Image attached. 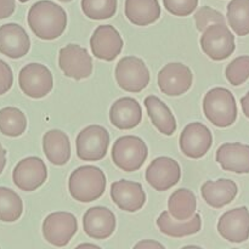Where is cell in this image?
Instances as JSON below:
<instances>
[{
    "instance_id": "obj_1",
    "label": "cell",
    "mask_w": 249,
    "mask_h": 249,
    "mask_svg": "<svg viewBox=\"0 0 249 249\" xmlns=\"http://www.w3.org/2000/svg\"><path fill=\"white\" fill-rule=\"evenodd\" d=\"M29 28L41 40H55L67 27V14L50 0H40L31 6L27 16Z\"/></svg>"
},
{
    "instance_id": "obj_2",
    "label": "cell",
    "mask_w": 249,
    "mask_h": 249,
    "mask_svg": "<svg viewBox=\"0 0 249 249\" xmlns=\"http://www.w3.org/2000/svg\"><path fill=\"white\" fill-rule=\"evenodd\" d=\"M106 189V175L95 165L77 168L68 180V190L73 199L80 203H90L104 195Z\"/></svg>"
},
{
    "instance_id": "obj_3",
    "label": "cell",
    "mask_w": 249,
    "mask_h": 249,
    "mask_svg": "<svg viewBox=\"0 0 249 249\" xmlns=\"http://www.w3.org/2000/svg\"><path fill=\"white\" fill-rule=\"evenodd\" d=\"M206 118L218 128L231 126L237 119V105L232 92L226 88H213L203 99Z\"/></svg>"
},
{
    "instance_id": "obj_4",
    "label": "cell",
    "mask_w": 249,
    "mask_h": 249,
    "mask_svg": "<svg viewBox=\"0 0 249 249\" xmlns=\"http://www.w3.org/2000/svg\"><path fill=\"white\" fill-rule=\"evenodd\" d=\"M148 157L147 145L142 139L124 135L117 139L112 147L113 163L123 172L131 173L140 169Z\"/></svg>"
},
{
    "instance_id": "obj_5",
    "label": "cell",
    "mask_w": 249,
    "mask_h": 249,
    "mask_svg": "<svg viewBox=\"0 0 249 249\" xmlns=\"http://www.w3.org/2000/svg\"><path fill=\"white\" fill-rule=\"evenodd\" d=\"M201 48L211 60L224 61L235 51V36L225 23L211 24L202 34Z\"/></svg>"
},
{
    "instance_id": "obj_6",
    "label": "cell",
    "mask_w": 249,
    "mask_h": 249,
    "mask_svg": "<svg viewBox=\"0 0 249 249\" xmlns=\"http://www.w3.org/2000/svg\"><path fill=\"white\" fill-rule=\"evenodd\" d=\"M109 146V134L104 126L89 125L77 136V156L85 162H97L106 156Z\"/></svg>"
},
{
    "instance_id": "obj_7",
    "label": "cell",
    "mask_w": 249,
    "mask_h": 249,
    "mask_svg": "<svg viewBox=\"0 0 249 249\" xmlns=\"http://www.w3.org/2000/svg\"><path fill=\"white\" fill-rule=\"evenodd\" d=\"M116 80L121 89L128 92H140L150 83V71L141 58L123 57L116 66Z\"/></svg>"
},
{
    "instance_id": "obj_8",
    "label": "cell",
    "mask_w": 249,
    "mask_h": 249,
    "mask_svg": "<svg viewBox=\"0 0 249 249\" xmlns=\"http://www.w3.org/2000/svg\"><path fill=\"white\" fill-rule=\"evenodd\" d=\"M58 66L66 77L74 80L89 78L92 73L91 56L87 49L78 44H68L61 49Z\"/></svg>"
},
{
    "instance_id": "obj_9",
    "label": "cell",
    "mask_w": 249,
    "mask_h": 249,
    "mask_svg": "<svg viewBox=\"0 0 249 249\" xmlns=\"http://www.w3.org/2000/svg\"><path fill=\"white\" fill-rule=\"evenodd\" d=\"M78 231L77 218L68 212L49 214L43 223V236L50 245L65 247Z\"/></svg>"
},
{
    "instance_id": "obj_10",
    "label": "cell",
    "mask_w": 249,
    "mask_h": 249,
    "mask_svg": "<svg viewBox=\"0 0 249 249\" xmlns=\"http://www.w3.org/2000/svg\"><path fill=\"white\" fill-rule=\"evenodd\" d=\"M18 84L23 94L28 97L43 99L53 90V74L41 63H29L19 72Z\"/></svg>"
},
{
    "instance_id": "obj_11",
    "label": "cell",
    "mask_w": 249,
    "mask_h": 249,
    "mask_svg": "<svg viewBox=\"0 0 249 249\" xmlns=\"http://www.w3.org/2000/svg\"><path fill=\"white\" fill-rule=\"evenodd\" d=\"M158 87L167 96H181L190 90L194 74L189 66L180 62L165 65L158 73Z\"/></svg>"
},
{
    "instance_id": "obj_12",
    "label": "cell",
    "mask_w": 249,
    "mask_h": 249,
    "mask_svg": "<svg viewBox=\"0 0 249 249\" xmlns=\"http://www.w3.org/2000/svg\"><path fill=\"white\" fill-rule=\"evenodd\" d=\"M48 179V169L41 158L31 156L17 163L12 172V181L17 189L26 192L36 191Z\"/></svg>"
},
{
    "instance_id": "obj_13",
    "label": "cell",
    "mask_w": 249,
    "mask_h": 249,
    "mask_svg": "<svg viewBox=\"0 0 249 249\" xmlns=\"http://www.w3.org/2000/svg\"><path fill=\"white\" fill-rule=\"evenodd\" d=\"M181 179L179 163L170 157H157L146 169V181L156 191H167Z\"/></svg>"
},
{
    "instance_id": "obj_14",
    "label": "cell",
    "mask_w": 249,
    "mask_h": 249,
    "mask_svg": "<svg viewBox=\"0 0 249 249\" xmlns=\"http://www.w3.org/2000/svg\"><path fill=\"white\" fill-rule=\"evenodd\" d=\"M213 143V135L204 124L194 122L185 126L180 135V148L186 157L198 160L207 155Z\"/></svg>"
},
{
    "instance_id": "obj_15",
    "label": "cell",
    "mask_w": 249,
    "mask_h": 249,
    "mask_svg": "<svg viewBox=\"0 0 249 249\" xmlns=\"http://www.w3.org/2000/svg\"><path fill=\"white\" fill-rule=\"evenodd\" d=\"M90 48L95 57L111 62L121 53L123 49V39L113 26L102 24L92 33L90 38Z\"/></svg>"
},
{
    "instance_id": "obj_16",
    "label": "cell",
    "mask_w": 249,
    "mask_h": 249,
    "mask_svg": "<svg viewBox=\"0 0 249 249\" xmlns=\"http://www.w3.org/2000/svg\"><path fill=\"white\" fill-rule=\"evenodd\" d=\"M219 235L232 243H242L249 238V211L247 207L231 209L221 215L218 223Z\"/></svg>"
},
{
    "instance_id": "obj_17",
    "label": "cell",
    "mask_w": 249,
    "mask_h": 249,
    "mask_svg": "<svg viewBox=\"0 0 249 249\" xmlns=\"http://www.w3.org/2000/svg\"><path fill=\"white\" fill-rule=\"evenodd\" d=\"M83 228L90 238L106 240L111 237L116 230V216L113 212L106 207H92L88 209L83 216Z\"/></svg>"
},
{
    "instance_id": "obj_18",
    "label": "cell",
    "mask_w": 249,
    "mask_h": 249,
    "mask_svg": "<svg viewBox=\"0 0 249 249\" xmlns=\"http://www.w3.org/2000/svg\"><path fill=\"white\" fill-rule=\"evenodd\" d=\"M31 49V39L26 29L17 23L0 27V53L12 60L22 58Z\"/></svg>"
},
{
    "instance_id": "obj_19",
    "label": "cell",
    "mask_w": 249,
    "mask_h": 249,
    "mask_svg": "<svg viewBox=\"0 0 249 249\" xmlns=\"http://www.w3.org/2000/svg\"><path fill=\"white\" fill-rule=\"evenodd\" d=\"M112 201L122 211L135 213L146 203V192L139 182L119 180L111 185Z\"/></svg>"
},
{
    "instance_id": "obj_20",
    "label": "cell",
    "mask_w": 249,
    "mask_h": 249,
    "mask_svg": "<svg viewBox=\"0 0 249 249\" xmlns=\"http://www.w3.org/2000/svg\"><path fill=\"white\" fill-rule=\"evenodd\" d=\"M216 162L226 172L249 173V145L240 142L224 143L216 151Z\"/></svg>"
},
{
    "instance_id": "obj_21",
    "label": "cell",
    "mask_w": 249,
    "mask_h": 249,
    "mask_svg": "<svg viewBox=\"0 0 249 249\" xmlns=\"http://www.w3.org/2000/svg\"><path fill=\"white\" fill-rule=\"evenodd\" d=\"M109 119L119 130H130L138 126L142 119V109L133 97H122L111 106Z\"/></svg>"
},
{
    "instance_id": "obj_22",
    "label": "cell",
    "mask_w": 249,
    "mask_h": 249,
    "mask_svg": "<svg viewBox=\"0 0 249 249\" xmlns=\"http://www.w3.org/2000/svg\"><path fill=\"white\" fill-rule=\"evenodd\" d=\"M238 187L232 180L220 179L216 181H206L201 187V194L208 206L223 208L236 198Z\"/></svg>"
},
{
    "instance_id": "obj_23",
    "label": "cell",
    "mask_w": 249,
    "mask_h": 249,
    "mask_svg": "<svg viewBox=\"0 0 249 249\" xmlns=\"http://www.w3.org/2000/svg\"><path fill=\"white\" fill-rule=\"evenodd\" d=\"M157 226L163 235L174 238H182L198 233L202 229V220L201 215L195 213L187 220L180 221L173 218L169 212L164 211L158 216Z\"/></svg>"
},
{
    "instance_id": "obj_24",
    "label": "cell",
    "mask_w": 249,
    "mask_h": 249,
    "mask_svg": "<svg viewBox=\"0 0 249 249\" xmlns=\"http://www.w3.org/2000/svg\"><path fill=\"white\" fill-rule=\"evenodd\" d=\"M43 150L46 158L53 165H65L71 158V142L67 134L53 129L43 136Z\"/></svg>"
},
{
    "instance_id": "obj_25",
    "label": "cell",
    "mask_w": 249,
    "mask_h": 249,
    "mask_svg": "<svg viewBox=\"0 0 249 249\" xmlns=\"http://www.w3.org/2000/svg\"><path fill=\"white\" fill-rule=\"evenodd\" d=\"M145 106L151 122L160 133L167 136L173 135L175 133L177 121L167 104H164L160 97L150 95L145 99Z\"/></svg>"
},
{
    "instance_id": "obj_26",
    "label": "cell",
    "mask_w": 249,
    "mask_h": 249,
    "mask_svg": "<svg viewBox=\"0 0 249 249\" xmlns=\"http://www.w3.org/2000/svg\"><path fill=\"white\" fill-rule=\"evenodd\" d=\"M125 16L135 26L146 27L160 17L158 0H125Z\"/></svg>"
},
{
    "instance_id": "obj_27",
    "label": "cell",
    "mask_w": 249,
    "mask_h": 249,
    "mask_svg": "<svg viewBox=\"0 0 249 249\" xmlns=\"http://www.w3.org/2000/svg\"><path fill=\"white\" fill-rule=\"evenodd\" d=\"M197 198L189 189H179L173 192L168 201L169 214L174 219L185 221L196 213Z\"/></svg>"
},
{
    "instance_id": "obj_28",
    "label": "cell",
    "mask_w": 249,
    "mask_h": 249,
    "mask_svg": "<svg viewBox=\"0 0 249 249\" xmlns=\"http://www.w3.org/2000/svg\"><path fill=\"white\" fill-rule=\"evenodd\" d=\"M27 129V118L16 107H4L0 109V133L10 138L21 136Z\"/></svg>"
},
{
    "instance_id": "obj_29",
    "label": "cell",
    "mask_w": 249,
    "mask_h": 249,
    "mask_svg": "<svg viewBox=\"0 0 249 249\" xmlns=\"http://www.w3.org/2000/svg\"><path fill=\"white\" fill-rule=\"evenodd\" d=\"M23 213L21 197L11 189L0 186V221L15 223Z\"/></svg>"
},
{
    "instance_id": "obj_30",
    "label": "cell",
    "mask_w": 249,
    "mask_h": 249,
    "mask_svg": "<svg viewBox=\"0 0 249 249\" xmlns=\"http://www.w3.org/2000/svg\"><path fill=\"white\" fill-rule=\"evenodd\" d=\"M226 16L229 26L237 36L249 34V0H231Z\"/></svg>"
},
{
    "instance_id": "obj_31",
    "label": "cell",
    "mask_w": 249,
    "mask_h": 249,
    "mask_svg": "<svg viewBox=\"0 0 249 249\" xmlns=\"http://www.w3.org/2000/svg\"><path fill=\"white\" fill-rule=\"evenodd\" d=\"M80 6L88 18L102 21L114 16L118 0H82Z\"/></svg>"
},
{
    "instance_id": "obj_32",
    "label": "cell",
    "mask_w": 249,
    "mask_h": 249,
    "mask_svg": "<svg viewBox=\"0 0 249 249\" xmlns=\"http://www.w3.org/2000/svg\"><path fill=\"white\" fill-rule=\"evenodd\" d=\"M225 75L228 82L233 87L242 85L249 78V56H241L229 63Z\"/></svg>"
},
{
    "instance_id": "obj_33",
    "label": "cell",
    "mask_w": 249,
    "mask_h": 249,
    "mask_svg": "<svg viewBox=\"0 0 249 249\" xmlns=\"http://www.w3.org/2000/svg\"><path fill=\"white\" fill-rule=\"evenodd\" d=\"M195 22H196L197 29L199 32H203L211 24L225 23V17L218 10H214L209 6H202L195 14Z\"/></svg>"
},
{
    "instance_id": "obj_34",
    "label": "cell",
    "mask_w": 249,
    "mask_h": 249,
    "mask_svg": "<svg viewBox=\"0 0 249 249\" xmlns=\"http://www.w3.org/2000/svg\"><path fill=\"white\" fill-rule=\"evenodd\" d=\"M165 10L174 16L186 17L198 6V0H163Z\"/></svg>"
},
{
    "instance_id": "obj_35",
    "label": "cell",
    "mask_w": 249,
    "mask_h": 249,
    "mask_svg": "<svg viewBox=\"0 0 249 249\" xmlns=\"http://www.w3.org/2000/svg\"><path fill=\"white\" fill-rule=\"evenodd\" d=\"M14 83V74L12 70L5 61L0 60V96L6 94L12 87Z\"/></svg>"
},
{
    "instance_id": "obj_36",
    "label": "cell",
    "mask_w": 249,
    "mask_h": 249,
    "mask_svg": "<svg viewBox=\"0 0 249 249\" xmlns=\"http://www.w3.org/2000/svg\"><path fill=\"white\" fill-rule=\"evenodd\" d=\"M16 7L15 0H0V19L11 16Z\"/></svg>"
},
{
    "instance_id": "obj_37",
    "label": "cell",
    "mask_w": 249,
    "mask_h": 249,
    "mask_svg": "<svg viewBox=\"0 0 249 249\" xmlns=\"http://www.w3.org/2000/svg\"><path fill=\"white\" fill-rule=\"evenodd\" d=\"M135 248H160L164 249V246L160 242H156V241H141V242L136 243Z\"/></svg>"
},
{
    "instance_id": "obj_38",
    "label": "cell",
    "mask_w": 249,
    "mask_h": 249,
    "mask_svg": "<svg viewBox=\"0 0 249 249\" xmlns=\"http://www.w3.org/2000/svg\"><path fill=\"white\" fill-rule=\"evenodd\" d=\"M241 106H242V111L245 116L249 119V92L241 99Z\"/></svg>"
},
{
    "instance_id": "obj_39",
    "label": "cell",
    "mask_w": 249,
    "mask_h": 249,
    "mask_svg": "<svg viewBox=\"0 0 249 249\" xmlns=\"http://www.w3.org/2000/svg\"><path fill=\"white\" fill-rule=\"evenodd\" d=\"M5 165H6V151L0 143V174L4 172Z\"/></svg>"
},
{
    "instance_id": "obj_40",
    "label": "cell",
    "mask_w": 249,
    "mask_h": 249,
    "mask_svg": "<svg viewBox=\"0 0 249 249\" xmlns=\"http://www.w3.org/2000/svg\"><path fill=\"white\" fill-rule=\"evenodd\" d=\"M83 247H90V248H95V249H99L100 247L96 245H91V243H83V245L78 246V248H83Z\"/></svg>"
},
{
    "instance_id": "obj_41",
    "label": "cell",
    "mask_w": 249,
    "mask_h": 249,
    "mask_svg": "<svg viewBox=\"0 0 249 249\" xmlns=\"http://www.w3.org/2000/svg\"><path fill=\"white\" fill-rule=\"evenodd\" d=\"M58 1H61V2H70V1H72V0H58Z\"/></svg>"
},
{
    "instance_id": "obj_42",
    "label": "cell",
    "mask_w": 249,
    "mask_h": 249,
    "mask_svg": "<svg viewBox=\"0 0 249 249\" xmlns=\"http://www.w3.org/2000/svg\"><path fill=\"white\" fill-rule=\"evenodd\" d=\"M19 2H27V1H29V0H18Z\"/></svg>"
}]
</instances>
